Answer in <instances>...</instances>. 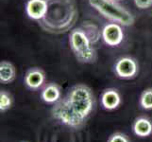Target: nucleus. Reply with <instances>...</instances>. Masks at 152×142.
<instances>
[{"instance_id":"1","label":"nucleus","mask_w":152,"mask_h":142,"mask_svg":"<svg viewBox=\"0 0 152 142\" xmlns=\"http://www.w3.org/2000/svg\"><path fill=\"white\" fill-rule=\"evenodd\" d=\"M48 10L43 19L38 21L40 27L51 34H62L73 29L78 18L75 0H46Z\"/></svg>"},{"instance_id":"2","label":"nucleus","mask_w":152,"mask_h":142,"mask_svg":"<svg viewBox=\"0 0 152 142\" xmlns=\"http://www.w3.org/2000/svg\"><path fill=\"white\" fill-rule=\"evenodd\" d=\"M65 99L72 109L82 120L86 121L96 106V99L90 87L77 85L68 91Z\"/></svg>"},{"instance_id":"3","label":"nucleus","mask_w":152,"mask_h":142,"mask_svg":"<svg viewBox=\"0 0 152 142\" xmlns=\"http://www.w3.org/2000/svg\"><path fill=\"white\" fill-rule=\"evenodd\" d=\"M70 47L76 59L82 64H93L96 61L97 53L93 41L82 27L73 29L69 35Z\"/></svg>"},{"instance_id":"4","label":"nucleus","mask_w":152,"mask_h":142,"mask_svg":"<svg viewBox=\"0 0 152 142\" xmlns=\"http://www.w3.org/2000/svg\"><path fill=\"white\" fill-rule=\"evenodd\" d=\"M89 4L105 18L123 26H132L134 17L127 9L113 0H89Z\"/></svg>"},{"instance_id":"5","label":"nucleus","mask_w":152,"mask_h":142,"mask_svg":"<svg viewBox=\"0 0 152 142\" xmlns=\"http://www.w3.org/2000/svg\"><path fill=\"white\" fill-rule=\"evenodd\" d=\"M51 114L56 120L69 128L80 129L85 123L84 120H82L72 109L65 98L61 99L53 105Z\"/></svg>"},{"instance_id":"6","label":"nucleus","mask_w":152,"mask_h":142,"mask_svg":"<svg viewBox=\"0 0 152 142\" xmlns=\"http://www.w3.org/2000/svg\"><path fill=\"white\" fill-rule=\"evenodd\" d=\"M139 71V66L132 57H122L117 60L114 65V72L116 76L124 80L134 78Z\"/></svg>"},{"instance_id":"7","label":"nucleus","mask_w":152,"mask_h":142,"mask_svg":"<svg viewBox=\"0 0 152 142\" xmlns=\"http://www.w3.org/2000/svg\"><path fill=\"white\" fill-rule=\"evenodd\" d=\"M104 42L110 46H117L124 39V31L121 26L117 23L107 24L101 31Z\"/></svg>"},{"instance_id":"8","label":"nucleus","mask_w":152,"mask_h":142,"mask_svg":"<svg viewBox=\"0 0 152 142\" xmlns=\"http://www.w3.org/2000/svg\"><path fill=\"white\" fill-rule=\"evenodd\" d=\"M24 82L28 88L31 90H38L45 82V73L39 67H32L26 73Z\"/></svg>"},{"instance_id":"9","label":"nucleus","mask_w":152,"mask_h":142,"mask_svg":"<svg viewBox=\"0 0 152 142\" xmlns=\"http://www.w3.org/2000/svg\"><path fill=\"white\" fill-rule=\"evenodd\" d=\"M100 102L102 107L108 111H113L117 109L122 102V99L117 89L108 88L101 94Z\"/></svg>"},{"instance_id":"10","label":"nucleus","mask_w":152,"mask_h":142,"mask_svg":"<svg viewBox=\"0 0 152 142\" xmlns=\"http://www.w3.org/2000/svg\"><path fill=\"white\" fill-rule=\"evenodd\" d=\"M48 10L46 0H28L26 5V12L28 16L35 21L43 19Z\"/></svg>"},{"instance_id":"11","label":"nucleus","mask_w":152,"mask_h":142,"mask_svg":"<svg viewBox=\"0 0 152 142\" xmlns=\"http://www.w3.org/2000/svg\"><path fill=\"white\" fill-rule=\"evenodd\" d=\"M132 131L139 138H148L152 135V121L145 117L137 118L132 124Z\"/></svg>"},{"instance_id":"12","label":"nucleus","mask_w":152,"mask_h":142,"mask_svg":"<svg viewBox=\"0 0 152 142\" xmlns=\"http://www.w3.org/2000/svg\"><path fill=\"white\" fill-rule=\"evenodd\" d=\"M61 88L55 82H50L46 85L41 92L42 99L48 104H55L61 99Z\"/></svg>"},{"instance_id":"13","label":"nucleus","mask_w":152,"mask_h":142,"mask_svg":"<svg viewBox=\"0 0 152 142\" xmlns=\"http://www.w3.org/2000/svg\"><path fill=\"white\" fill-rule=\"evenodd\" d=\"M16 77V70L14 65L8 61L0 63V82L3 85H9L12 82Z\"/></svg>"},{"instance_id":"14","label":"nucleus","mask_w":152,"mask_h":142,"mask_svg":"<svg viewBox=\"0 0 152 142\" xmlns=\"http://www.w3.org/2000/svg\"><path fill=\"white\" fill-rule=\"evenodd\" d=\"M140 106L145 110H152V88H148L140 97Z\"/></svg>"},{"instance_id":"15","label":"nucleus","mask_w":152,"mask_h":142,"mask_svg":"<svg viewBox=\"0 0 152 142\" xmlns=\"http://www.w3.org/2000/svg\"><path fill=\"white\" fill-rule=\"evenodd\" d=\"M82 28L86 30V32L88 33L89 37L91 38V40L93 41L94 44H96V42L100 39V31L97 29V27L96 25H94L93 23H88V22H84Z\"/></svg>"},{"instance_id":"16","label":"nucleus","mask_w":152,"mask_h":142,"mask_svg":"<svg viewBox=\"0 0 152 142\" xmlns=\"http://www.w3.org/2000/svg\"><path fill=\"white\" fill-rule=\"evenodd\" d=\"M12 105V98L10 94L5 90L0 92V111L6 112Z\"/></svg>"},{"instance_id":"17","label":"nucleus","mask_w":152,"mask_h":142,"mask_svg":"<svg viewBox=\"0 0 152 142\" xmlns=\"http://www.w3.org/2000/svg\"><path fill=\"white\" fill-rule=\"evenodd\" d=\"M107 142H130L129 138L123 133H114L109 138Z\"/></svg>"},{"instance_id":"18","label":"nucleus","mask_w":152,"mask_h":142,"mask_svg":"<svg viewBox=\"0 0 152 142\" xmlns=\"http://www.w3.org/2000/svg\"><path fill=\"white\" fill-rule=\"evenodd\" d=\"M134 4L137 8L145 10L152 6V0H134Z\"/></svg>"},{"instance_id":"19","label":"nucleus","mask_w":152,"mask_h":142,"mask_svg":"<svg viewBox=\"0 0 152 142\" xmlns=\"http://www.w3.org/2000/svg\"><path fill=\"white\" fill-rule=\"evenodd\" d=\"M113 1H117V0H113Z\"/></svg>"},{"instance_id":"20","label":"nucleus","mask_w":152,"mask_h":142,"mask_svg":"<svg viewBox=\"0 0 152 142\" xmlns=\"http://www.w3.org/2000/svg\"><path fill=\"white\" fill-rule=\"evenodd\" d=\"M22 142H27V141H22Z\"/></svg>"}]
</instances>
